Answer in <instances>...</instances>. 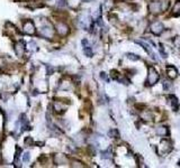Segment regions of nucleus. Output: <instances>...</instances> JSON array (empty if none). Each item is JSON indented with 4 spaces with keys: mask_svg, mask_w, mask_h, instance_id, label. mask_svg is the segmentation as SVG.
<instances>
[{
    "mask_svg": "<svg viewBox=\"0 0 180 168\" xmlns=\"http://www.w3.org/2000/svg\"><path fill=\"white\" fill-rule=\"evenodd\" d=\"M159 73L158 71L153 66H149V73H148V78H146V83L148 85H154L158 81H159Z\"/></svg>",
    "mask_w": 180,
    "mask_h": 168,
    "instance_id": "1",
    "label": "nucleus"
},
{
    "mask_svg": "<svg viewBox=\"0 0 180 168\" xmlns=\"http://www.w3.org/2000/svg\"><path fill=\"white\" fill-rule=\"evenodd\" d=\"M150 30H151L152 34H154V35L156 36L161 35L162 31L164 30L163 24L160 23V21H153V23L151 24V26H150Z\"/></svg>",
    "mask_w": 180,
    "mask_h": 168,
    "instance_id": "2",
    "label": "nucleus"
},
{
    "mask_svg": "<svg viewBox=\"0 0 180 168\" xmlns=\"http://www.w3.org/2000/svg\"><path fill=\"white\" fill-rule=\"evenodd\" d=\"M149 11L151 12V14H160L162 11V5H161V1H152V2H150L149 4Z\"/></svg>",
    "mask_w": 180,
    "mask_h": 168,
    "instance_id": "3",
    "label": "nucleus"
},
{
    "mask_svg": "<svg viewBox=\"0 0 180 168\" xmlns=\"http://www.w3.org/2000/svg\"><path fill=\"white\" fill-rule=\"evenodd\" d=\"M56 29H57V33L62 36H65L67 34L69 33V27L63 23H60L57 24V26H56Z\"/></svg>",
    "mask_w": 180,
    "mask_h": 168,
    "instance_id": "4",
    "label": "nucleus"
},
{
    "mask_svg": "<svg viewBox=\"0 0 180 168\" xmlns=\"http://www.w3.org/2000/svg\"><path fill=\"white\" fill-rule=\"evenodd\" d=\"M155 133L158 135V136L164 137V136H167V135L169 133V130H168V128L164 127V125H159V127H156Z\"/></svg>",
    "mask_w": 180,
    "mask_h": 168,
    "instance_id": "5",
    "label": "nucleus"
},
{
    "mask_svg": "<svg viewBox=\"0 0 180 168\" xmlns=\"http://www.w3.org/2000/svg\"><path fill=\"white\" fill-rule=\"evenodd\" d=\"M165 71H167V75H168L169 78L173 80V78H177V70L173 66H168Z\"/></svg>",
    "mask_w": 180,
    "mask_h": 168,
    "instance_id": "6",
    "label": "nucleus"
},
{
    "mask_svg": "<svg viewBox=\"0 0 180 168\" xmlns=\"http://www.w3.org/2000/svg\"><path fill=\"white\" fill-rule=\"evenodd\" d=\"M161 149H162V151L164 154L165 153H169L170 150H171V145H170V142L167 140H164L161 142Z\"/></svg>",
    "mask_w": 180,
    "mask_h": 168,
    "instance_id": "7",
    "label": "nucleus"
},
{
    "mask_svg": "<svg viewBox=\"0 0 180 168\" xmlns=\"http://www.w3.org/2000/svg\"><path fill=\"white\" fill-rule=\"evenodd\" d=\"M82 44H84V54L87 55V56H89V57L92 56V49L88 45V42L84 39V40H82Z\"/></svg>",
    "mask_w": 180,
    "mask_h": 168,
    "instance_id": "8",
    "label": "nucleus"
},
{
    "mask_svg": "<svg viewBox=\"0 0 180 168\" xmlns=\"http://www.w3.org/2000/svg\"><path fill=\"white\" fill-rule=\"evenodd\" d=\"M141 118L144 119V120H148V121H151L153 119V114L152 112H149V111H144L143 113L141 114Z\"/></svg>",
    "mask_w": 180,
    "mask_h": 168,
    "instance_id": "9",
    "label": "nucleus"
},
{
    "mask_svg": "<svg viewBox=\"0 0 180 168\" xmlns=\"http://www.w3.org/2000/svg\"><path fill=\"white\" fill-rule=\"evenodd\" d=\"M172 14L175 16H180V0L175 4V6L172 8Z\"/></svg>",
    "mask_w": 180,
    "mask_h": 168,
    "instance_id": "10",
    "label": "nucleus"
},
{
    "mask_svg": "<svg viewBox=\"0 0 180 168\" xmlns=\"http://www.w3.org/2000/svg\"><path fill=\"white\" fill-rule=\"evenodd\" d=\"M170 100H171V106L172 109L175 110V111H178V108H179V104H178V100H177L176 97H170Z\"/></svg>",
    "mask_w": 180,
    "mask_h": 168,
    "instance_id": "11",
    "label": "nucleus"
},
{
    "mask_svg": "<svg viewBox=\"0 0 180 168\" xmlns=\"http://www.w3.org/2000/svg\"><path fill=\"white\" fill-rule=\"evenodd\" d=\"M135 42H136V43H137V44H140V45H142V46H143L144 49L146 51V53H149V54H150V55H153V54H152V52H151V49H150V46H149L148 44L143 43L142 40H135Z\"/></svg>",
    "mask_w": 180,
    "mask_h": 168,
    "instance_id": "12",
    "label": "nucleus"
},
{
    "mask_svg": "<svg viewBox=\"0 0 180 168\" xmlns=\"http://www.w3.org/2000/svg\"><path fill=\"white\" fill-rule=\"evenodd\" d=\"M127 57H128L129 59H132V61H139V59H140V57H139L137 55L131 54V53H129V54H127Z\"/></svg>",
    "mask_w": 180,
    "mask_h": 168,
    "instance_id": "13",
    "label": "nucleus"
},
{
    "mask_svg": "<svg viewBox=\"0 0 180 168\" xmlns=\"http://www.w3.org/2000/svg\"><path fill=\"white\" fill-rule=\"evenodd\" d=\"M109 151H110L109 149H108L107 151H103V153H101V157H103V158H105V159H108V158H110V155H109Z\"/></svg>",
    "mask_w": 180,
    "mask_h": 168,
    "instance_id": "14",
    "label": "nucleus"
},
{
    "mask_svg": "<svg viewBox=\"0 0 180 168\" xmlns=\"http://www.w3.org/2000/svg\"><path fill=\"white\" fill-rule=\"evenodd\" d=\"M173 44H175L176 47L180 48V36H178V37H176V38L173 39Z\"/></svg>",
    "mask_w": 180,
    "mask_h": 168,
    "instance_id": "15",
    "label": "nucleus"
},
{
    "mask_svg": "<svg viewBox=\"0 0 180 168\" xmlns=\"http://www.w3.org/2000/svg\"><path fill=\"white\" fill-rule=\"evenodd\" d=\"M109 136L117 137V130H110V131H109Z\"/></svg>",
    "mask_w": 180,
    "mask_h": 168,
    "instance_id": "16",
    "label": "nucleus"
},
{
    "mask_svg": "<svg viewBox=\"0 0 180 168\" xmlns=\"http://www.w3.org/2000/svg\"><path fill=\"white\" fill-rule=\"evenodd\" d=\"M160 53H161V55H162V57H164V59L167 57V53L163 51V48H162V45H161V48H160Z\"/></svg>",
    "mask_w": 180,
    "mask_h": 168,
    "instance_id": "17",
    "label": "nucleus"
},
{
    "mask_svg": "<svg viewBox=\"0 0 180 168\" xmlns=\"http://www.w3.org/2000/svg\"><path fill=\"white\" fill-rule=\"evenodd\" d=\"M170 86H171V84H170L169 82H163V87L165 89V90H168Z\"/></svg>",
    "mask_w": 180,
    "mask_h": 168,
    "instance_id": "18",
    "label": "nucleus"
},
{
    "mask_svg": "<svg viewBox=\"0 0 180 168\" xmlns=\"http://www.w3.org/2000/svg\"><path fill=\"white\" fill-rule=\"evenodd\" d=\"M100 78H103L104 80H106V78H107V76H106V73H104V72H103V73L100 74Z\"/></svg>",
    "mask_w": 180,
    "mask_h": 168,
    "instance_id": "19",
    "label": "nucleus"
}]
</instances>
